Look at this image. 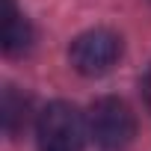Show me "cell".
Instances as JSON below:
<instances>
[{"instance_id": "obj_3", "label": "cell", "mask_w": 151, "mask_h": 151, "mask_svg": "<svg viewBox=\"0 0 151 151\" xmlns=\"http://www.w3.org/2000/svg\"><path fill=\"white\" fill-rule=\"evenodd\" d=\"M122 56V39L107 30V27H95L80 33L68 47V59L74 65V71L83 77H101L107 74Z\"/></svg>"}, {"instance_id": "obj_6", "label": "cell", "mask_w": 151, "mask_h": 151, "mask_svg": "<svg viewBox=\"0 0 151 151\" xmlns=\"http://www.w3.org/2000/svg\"><path fill=\"white\" fill-rule=\"evenodd\" d=\"M139 89H142V101H145V110L151 113V65H148V71L142 74V83H139Z\"/></svg>"}, {"instance_id": "obj_4", "label": "cell", "mask_w": 151, "mask_h": 151, "mask_svg": "<svg viewBox=\"0 0 151 151\" xmlns=\"http://www.w3.org/2000/svg\"><path fill=\"white\" fill-rule=\"evenodd\" d=\"M33 47V24L18 12L15 0H3V53L21 56Z\"/></svg>"}, {"instance_id": "obj_2", "label": "cell", "mask_w": 151, "mask_h": 151, "mask_svg": "<svg viewBox=\"0 0 151 151\" xmlns=\"http://www.w3.org/2000/svg\"><path fill=\"white\" fill-rule=\"evenodd\" d=\"M86 122H89V139L101 151H124L133 142V136H136L133 110L122 98H113V95L98 98L89 107Z\"/></svg>"}, {"instance_id": "obj_5", "label": "cell", "mask_w": 151, "mask_h": 151, "mask_svg": "<svg viewBox=\"0 0 151 151\" xmlns=\"http://www.w3.org/2000/svg\"><path fill=\"white\" fill-rule=\"evenodd\" d=\"M30 116H33V101H30V95L18 92L15 86H6V89H3V98H0V119H3L6 136H18V133L30 124Z\"/></svg>"}, {"instance_id": "obj_1", "label": "cell", "mask_w": 151, "mask_h": 151, "mask_svg": "<svg viewBox=\"0 0 151 151\" xmlns=\"http://www.w3.org/2000/svg\"><path fill=\"white\" fill-rule=\"evenodd\" d=\"M86 136H89L86 116L68 101L47 104L36 119L39 151H83Z\"/></svg>"}]
</instances>
